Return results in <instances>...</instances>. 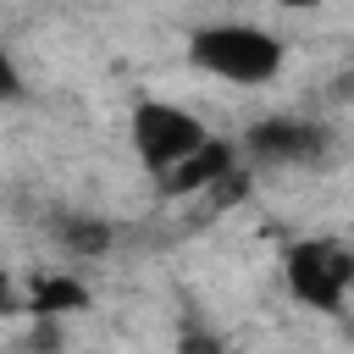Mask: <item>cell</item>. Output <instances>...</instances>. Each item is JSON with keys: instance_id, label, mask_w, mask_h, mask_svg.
I'll list each match as a JSON object with an SVG mask.
<instances>
[{"instance_id": "6da1fadb", "label": "cell", "mask_w": 354, "mask_h": 354, "mask_svg": "<svg viewBox=\"0 0 354 354\" xmlns=\"http://www.w3.org/2000/svg\"><path fill=\"white\" fill-rule=\"evenodd\" d=\"M188 66L232 88H266L282 77L288 44L260 22H205L188 33Z\"/></svg>"}, {"instance_id": "7a4b0ae2", "label": "cell", "mask_w": 354, "mask_h": 354, "mask_svg": "<svg viewBox=\"0 0 354 354\" xmlns=\"http://www.w3.org/2000/svg\"><path fill=\"white\" fill-rule=\"evenodd\" d=\"M282 288L299 310L315 315H343L348 293H354V243L332 238V232H310L293 238L282 249Z\"/></svg>"}, {"instance_id": "3957f363", "label": "cell", "mask_w": 354, "mask_h": 354, "mask_svg": "<svg viewBox=\"0 0 354 354\" xmlns=\"http://www.w3.org/2000/svg\"><path fill=\"white\" fill-rule=\"evenodd\" d=\"M243 166L249 171H288V166H321L332 155V127L315 116H293V111H271L254 116L238 133Z\"/></svg>"}, {"instance_id": "277c9868", "label": "cell", "mask_w": 354, "mask_h": 354, "mask_svg": "<svg viewBox=\"0 0 354 354\" xmlns=\"http://www.w3.org/2000/svg\"><path fill=\"white\" fill-rule=\"evenodd\" d=\"M127 138H133V155H138V166L149 171V177H166L177 160H188L205 138H210V127L188 111V105H177V100H160V94H144L138 105H133V122H127Z\"/></svg>"}, {"instance_id": "5b68a950", "label": "cell", "mask_w": 354, "mask_h": 354, "mask_svg": "<svg viewBox=\"0 0 354 354\" xmlns=\"http://www.w3.org/2000/svg\"><path fill=\"white\" fill-rule=\"evenodd\" d=\"M243 166V149H238V138H221V133H210L188 160H177L166 177H155V194L160 199H205L221 177H232Z\"/></svg>"}, {"instance_id": "8992f818", "label": "cell", "mask_w": 354, "mask_h": 354, "mask_svg": "<svg viewBox=\"0 0 354 354\" xmlns=\"http://www.w3.org/2000/svg\"><path fill=\"white\" fill-rule=\"evenodd\" d=\"M50 238L66 260H105L116 249V227L94 210H55L50 216Z\"/></svg>"}, {"instance_id": "52a82bcc", "label": "cell", "mask_w": 354, "mask_h": 354, "mask_svg": "<svg viewBox=\"0 0 354 354\" xmlns=\"http://www.w3.org/2000/svg\"><path fill=\"white\" fill-rule=\"evenodd\" d=\"M77 310H88V282H83L77 271H44V277L28 282L22 315H33V321H61V315H77Z\"/></svg>"}, {"instance_id": "ba28073f", "label": "cell", "mask_w": 354, "mask_h": 354, "mask_svg": "<svg viewBox=\"0 0 354 354\" xmlns=\"http://www.w3.org/2000/svg\"><path fill=\"white\" fill-rule=\"evenodd\" d=\"M171 354H232V348L221 343V332H210V326H199V321H183Z\"/></svg>"}, {"instance_id": "9c48e42d", "label": "cell", "mask_w": 354, "mask_h": 354, "mask_svg": "<svg viewBox=\"0 0 354 354\" xmlns=\"http://www.w3.org/2000/svg\"><path fill=\"white\" fill-rule=\"evenodd\" d=\"M22 100H28V77H22L11 44L0 39V105H22Z\"/></svg>"}, {"instance_id": "30bf717a", "label": "cell", "mask_w": 354, "mask_h": 354, "mask_svg": "<svg viewBox=\"0 0 354 354\" xmlns=\"http://www.w3.org/2000/svg\"><path fill=\"white\" fill-rule=\"evenodd\" d=\"M22 304H28V288L0 266V321H6V315H22Z\"/></svg>"}, {"instance_id": "8fae6325", "label": "cell", "mask_w": 354, "mask_h": 354, "mask_svg": "<svg viewBox=\"0 0 354 354\" xmlns=\"http://www.w3.org/2000/svg\"><path fill=\"white\" fill-rule=\"evenodd\" d=\"M326 100H337V105H348V100H354V61H348V66L326 83Z\"/></svg>"}, {"instance_id": "7c38bea8", "label": "cell", "mask_w": 354, "mask_h": 354, "mask_svg": "<svg viewBox=\"0 0 354 354\" xmlns=\"http://www.w3.org/2000/svg\"><path fill=\"white\" fill-rule=\"evenodd\" d=\"M271 6H282V11H315L321 0H271Z\"/></svg>"}]
</instances>
